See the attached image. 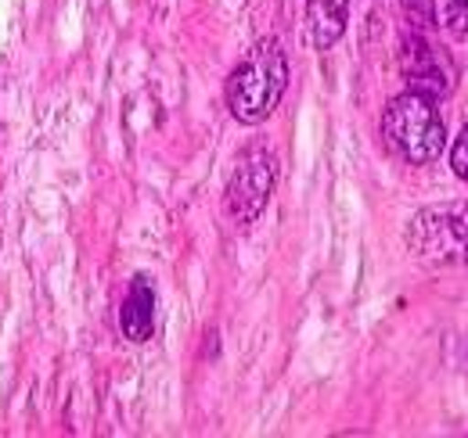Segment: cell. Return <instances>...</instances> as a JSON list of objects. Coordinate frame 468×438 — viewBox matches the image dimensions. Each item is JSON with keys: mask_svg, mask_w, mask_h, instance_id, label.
Here are the masks:
<instances>
[{"mask_svg": "<svg viewBox=\"0 0 468 438\" xmlns=\"http://www.w3.org/2000/svg\"><path fill=\"white\" fill-rule=\"evenodd\" d=\"M274 180H278V159L263 144H252L238 159L231 180H228V213L238 226H249L260 219V213L267 209V202L274 194Z\"/></svg>", "mask_w": 468, "mask_h": 438, "instance_id": "277c9868", "label": "cell"}, {"mask_svg": "<svg viewBox=\"0 0 468 438\" xmlns=\"http://www.w3.org/2000/svg\"><path fill=\"white\" fill-rule=\"evenodd\" d=\"M451 169H454L458 180L468 183V126L458 133V141H454V148H451Z\"/></svg>", "mask_w": 468, "mask_h": 438, "instance_id": "9c48e42d", "label": "cell"}, {"mask_svg": "<svg viewBox=\"0 0 468 438\" xmlns=\"http://www.w3.org/2000/svg\"><path fill=\"white\" fill-rule=\"evenodd\" d=\"M408 252L421 266H454L468 259V202L429 205L408 223Z\"/></svg>", "mask_w": 468, "mask_h": 438, "instance_id": "3957f363", "label": "cell"}, {"mask_svg": "<svg viewBox=\"0 0 468 438\" xmlns=\"http://www.w3.org/2000/svg\"><path fill=\"white\" fill-rule=\"evenodd\" d=\"M440 15L454 36H468V0H440Z\"/></svg>", "mask_w": 468, "mask_h": 438, "instance_id": "ba28073f", "label": "cell"}, {"mask_svg": "<svg viewBox=\"0 0 468 438\" xmlns=\"http://www.w3.org/2000/svg\"><path fill=\"white\" fill-rule=\"evenodd\" d=\"M346 33V0H306V40L328 51Z\"/></svg>", "mask_w": 468, "mask_h": 438, "instance_id": "52a82bcc", "label": "cell"}, {"mask_svg": "<svg viewBox=\"0 0 468 438\" xmlns=\"http://www.w3.org/2000/svg\"><path fill=\"white\" fill-rule=\"evenodd\" d=\"M404 7H408L410 22L414 26H432V0H404Z\"/></svg>", "mask_w": 468, "mask_h": 438, "instance_id": "30bf717a", "label": "cell"}, {"mask_svg": "<svg viewBox=\"0 0 468 438\" xmlns=\"http://www.w3.org/2000/svg\"><path fill=\"white\" fill-rule=\"evenodd\" d=\"M289 87V61L278 40H260L228 79V109L238 122L256 126L271 119Z\"/></svg>", "mask_w": 468, "mask_h": 438, "instance_id": "6da1fadb", "label": "cell"}, {"mask_svg": "<svg viewBox=\"0 0 468 438\" xmlns=\"http://www.w3.org/2000/svg\"><path fill=\"white\" fill-rule=\"evenodd\" d=\"M382 137L386 148L410 165H429L443 155L447 126L432 98L425 94H397L382 111Z\"/></svg>", "mask_w": 468, "mask_h": 438, "instance_id": "7a4b0ae2", "label": "cell"}, {"mask_svg": "<svg viewBox=\"0 0 468 438\" xmlns=\"http://www.w3.org/2000/svg\"><path fill=\"white\" fill-rule=\"evenodd\" d=\"M400 72H404V79H408L414 94H425L432 101L447 98L451 87H454V68H451L447 55L418 33L404 36V44H400Z\"/></svg>", "mask_w": 468, "mask_h": 438, "instance_id": "5b68a950", "label": "cell"}, {"mask_svg": "<svg viewBox=\"0 0 468 438\" xmlns=\"http://www.w3.org/2000/svg\"><path fill=\"white\" fill-rule=\"evenodd\" d=\"M119 328L130 341H148L152 338V330H155V291H152L148 276H133V284L122 298Z\"/></svg>", "mask_w": 468, "mask_h": 438, "instance_id": "8992f818", "label": "cell"}]
</instances>
